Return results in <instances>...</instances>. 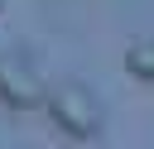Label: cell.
Wrapping results in <instances>:
<instances>
[{"mask_svg":"<svg viewBox=\"0 0 154 149\" xmlns=\"http://www.w3.org/2000/svg\"><path fill=\"white\" fill-rule=\"evenodd\" d=\"M125 72H130L135 82H154V38L125 48Z\"/></svg>","mask_w":154,"mask_h":149,"instance_id":"cell-3","label":"cell"},{"mask_svg":"<svg viewBox=\"0 0 154 149\" xmlns=\"http://www.w3.org/2000/svg\"><path fill=\"white\" fill-rule=\"evenodd\" d=\"M43 96H48V87L34 72V62H24L19 53H0V101L10 111H34V106H43Z\"/></svg>","mask_w":154,"mask_h":149,"instance_id":"cell-2","label":"cell"},{"mask_svg":"<svg viewBox=\"0 0 154 149\" xmlns=\"http://www.w3.org/2000/svg\"><path fill=\"white\" fill-rule=\"evenodd\" d=\"M0 10H5V0H0Z\"/></svg>","mask_w":154,"mask_h":149,"instance_id":"cell-4","label":"cell"},{"mask_svg":"<svg viewBox=\"0 0 154 149\" xmlns=\"http://www.w3.org/2000/svg\"><path fill=\"white\" fill-rule=\"evenodd\" d=\"M43 111H48V120H53L63 135H72V139H91V135L101 130V106H96L91 91L77 87V82H58V87H48Z\"/></svg>","mask_w":154,"mask_h":149,"instance_id":"cell-1","label":"cell"}]
</instances>
